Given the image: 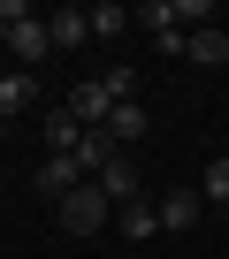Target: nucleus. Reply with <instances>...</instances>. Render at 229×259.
<instances>
[{
    "label": "nucleus",
    "instance_id": "obj_1",
    "mask_svg": "<svg viewBox=\"0 0 229 259\" xmlns=\"http://www.w3.org/2000/svg\"><path fill=\"white\" fill-rule=\"evenodd\" d=\"M54 213H61V229H69V236H99L114 206H107V191H99V183H77V191L54 206Z\"/></svg>",
    "mask_w": 229,
    "mask_h": 259
},
{
    "label": "nucleus",
    "instance_id": "obj_2",
    "mask_svg": "<svg viewBox=\"0 0 229 259\" xmlns=\"http://www.w3.org/2000/svg\"><path fill=\"white\" fill-rule=\"evenodd\" d=\"M77 183H92V176H84V168H77L69 153H46V160H39V198H54V206H61V198L77 191Z\"/></svg>",
    "mask_w": 229,
    "mask_h": 259
},
{
    "label": "nucleus",
    "instance_id": "obj_3",
    "mask_svg": "<svg viewBox=\"0 0 229 259\" xmlns=\"http://www.w3.org/2000/svg\"><path fill=\"white\" fill-rule=\"evenodd\" d=\"M92 183L107 191V206H130V198H138V160H130V153H114V160H107Z\"/></svg>",
    "mask_w": 229,
    "mask_h": 259
},
{
    "label": "nucleus",
    "instance_id": "obj_4",
    "mask_svg": "<svg viewBox=\"0 0 229 259\" xmlns=\"http://www.w3.org/2000/svg\"><path fill=\"white\" fill-rule=\"evenodd\" d=\"M31 107H39L31 69H8V76H0V122H16V114H31Z\"/></svg>",
    "mask_w": 229,
    "mask_h": 259
},
{
    "label": "nucleus",
    "instance_id": "obj_5",
    "mask_svg": "<svg viewBox=\"0 0 229 259\" xmlns=\"http://www.w3.org/2000/svg\"><path fill=\"white\" fill-rule=\"evenodd\" d=\"M46 38H54V54H69V46L92 38V16H84V8H54V16H46Z\"/></svg>",
    "mask_w": 229,
    "mask_h": 259
},
{
    "label": "nucleus",
    "instance_id": "obj_6",
    "mask_svg": "<svg viewBox=\"0 0 229 259\" xmlns=\"http://www.w3.org/2000/svg\"><path fill=\"white\" fill-rule=\"evenodd\" d=\"M8 54H16L23 69H31V61H46V54H54V38H46V23H39V16H31V23H16V31H8Z\"/></svg>",
    "mask_w": 229,
    "mask_h": 259
},
{
    "label": "nucleus",
    "instance_id": "obj_7",
    "mask_svg": "<svg viewBox=\"0 0 229 259\" xmlns=\"http://www.w3.org/2000/svg\"><path fill=\"white\" fill-rule=\"evenodd\" d=\"M77 145H84V122L69 107H46V153H77Z\"/></svg>",
    "mask_w": 229,
    "mask_h": 259
},
{
    "label": "nucleus",
    "instance_id": "obj_8",
    "mask_svg": "<svg viewBox=\"0 0 229 259\" xmlns=\"http://www.w3.org/2000/svg\"><path fill=\"white\" fill-rule=\"evenodd\" d=\"M153 213H161V229H191V221L206 213V198H199V191H168Z\"/></svg>",
    "mask_w": 229,
    "mask_h": 259
},
{
    "label": "nucleus",
    "instance_id": "obj_9",
    "mask_svg": "<svg viewBox=\"0 0 229 259\" xmlns=\"http://www.w3.org/2000/svg\"><path fill=\"white\" fill-rule=\"evenodd\" d=\"M183 61H199V69H221V61H229V31H214V23H206V31H191Z\"/></svg>",
    "mask_w": 229,
    "mask_h": 259
},
{
    "label": "nucleus",
    "instance_id": "obj_10",
    "mask_svg": "<svg viewBox=\"0 0 229 259\" xmlns=\"http://www.w3.org/2000/svg\"><path fill=\"white\" fill-rule=\"evenodd\" d=\"M145 130H153V122H145V107H138V99H123V107L107 114V138H114V145H138Z\"/></svg>",
    "mask_w": 229,
    "mask_h": 259
},
{
    "label": "nucleus",
    "instance_id": "obj_11",
    "mask_svg": "<svg viewBox=\"0 0 229 259\" xmlns=\"http://www.w3.org/2000/svg\"><path fill=\"white\" fill-rule=\"evenodd\" d=\"M84 16H92V38H107V46H114V38H123L130 23H138V16L123 8V0H99V8H84Z\"/></svg>",
    "mask_w": 229,
    "mask_h": 259
},
{
    "label": "nucleus",
    "instance_id": "obj_12",
    "mask_svg": "<svg viewBox=\"0 0 229 259\" xmlns=\"http://www.w3.org/2000/svg\"><path fill=\"white\" fill-rule=\"evenodd\" d=\"M114 229H123V236H130V244H145V236H153V229H161V213H153V206H145V198H130V206H114Z\"/></svg>",
    "mask_w": 229,
    "mask_h": 259
},
{
    "label": "nucleus",
    "instance_id": "obj_13",
    "mask_svg": "<svg viewBox=\"0 0 229 259\" xmlns=\"http://www.w3.org/2000/svg\"><path fill=\"white\" fill-rule=\"evenodd\" d=\"M199 198H206V206H229V153H221V160H206V176H199Z\"/></svg>",
    "mask_w": 229,
    "mask_h": 259
},
{
    "label": "nucleus",
    "instance_id": "obj_14",
    "mask_svg": "<svg viewBox=\"0 0 229 259\" xmlns=\"http://www.w3.org/2000/svg\"><path fill=\"white\" fill-rule=\"evenodd\" d=\"M16 23H31V8H23V0H0V46H8V31Z\"/></svg>",
    "mask_w": 229,
    "mask_h": 259
},
{
    "label": "nucleus",
    "instance_id": "obj_15",
    "mask_svg": "<svg viewBox=\"0 0 229 259\" xmlns=\"http://www.w3.org/2000/svg\"><path fill=\"white\" fill-rule=\"evenodd\" d=\"M0 138H8V122H0Z\"/></svg>",
    "mask_w": 229,
    "mask_h": 259
}]
</instances>
